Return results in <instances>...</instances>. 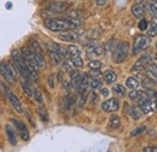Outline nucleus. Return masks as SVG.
I'll return each instance as SVG.
<instances>
[{
    "label": "nucleus",
    "mask_w": 157,
    "mask_h": 152,
    "mask_svg": "<svg viewBox=\"0 0 157 152\" xmlns=\"http://www.w3.org/2000/svg\"><path fill=\"white\" fill-rule=\"evenodd\" d=\"M151 1H155V2H157V0H151Z\"/></svg>",
    "instance_id": "49530a36"
},
{
    "label": "nucleus",
    "mask_w": 157,
    "mask_h": 152,
    "mask_svg": "<svg viewBox=\"0 0 157 152\" xmlns=\"http://www.w3.org/2000/svg\"><path fill=\"white\" fill-rule=\"evenodd\" d=\"M6 134H7V138L10 140V142L12 145H17V138H16V134L13 132V129L10 127V126H6Z\"/></svg>",
    "instance_id": "412c9836"
},
{
    "label": "nucleus",
    "mask_w": 157,
    "mask_h": 152,
    "mask_svg": "<svg viewBox=\"0 0 157 152\" xmlns=\"http://www.w3.org/2000/svg\"><path fill=\"white\" fill-rule=\"evenodd\" d=\"M29 47H30V50H32L33 52H41V53H44V52H42V48H41V46H40V44L35 39H30V40H29Z\"/></svg>",
    "instance_id": "b1692460"
},
{
    "label": "nucleus",
    "mask_w": 157,
    "mask_h": 152,
    "mask_svg": "<svg viewBox=\"0 0 157 152\" xmlns=\"http://www.w3.org/2000/svg\"><path fill=\"white\" fill-rule=\"evenodd\" d=\"M68 17L71 19H78L82 17V15H81V11H78V10H73V11L68 15Z\"/></svg>",
    "instance_id": "e433bc0d"
},
{
    "label": "nucleus",
    "mask_w": 157,
    "mask_h": 152,
    "mask_svg": "<svg viewBox=\"0 0 157 152\" xmlns=\"http://www.w3.org/2000/svg\"><path fill=\"white\" fill-rule=\"evenodd\" d=\"M6 7H7V9H11V2H7V5H6Z\"/></svg>",
    "instance_id": "a18cd8bd"
},
{
    "label": "nucleus",
    "mask_w": 157,
    "mask_h": 152,
    "mask_svg": "<svg viewBox=\"0 0 157 152\" xmlns=\"http://www.w3.org/2000/svg\"><path fill=\"white\" fill-rule=\"evenodd\" d=\"M48 86H50L51 88H53V87H55V78H53V76L52 75L48 76Z\"/></svg>",
    "instance_id": "a19ab883"
},
{
    "label": "nucleus",
    "mask_w": 157,
    "mask_h": 152,
    "mask_svg": "<svg viewBox=\"0 0 157 152\" xmlns=\"http://www.w3.org/2000/svg\"><path fill=\"white\" fill-rule=\"evenodd\" d=\"M38 114H39L41 121H44V122H48V114H47V111H46L45 108L40 106L39 109H38Z\"/></svg>",
    "instance_id": "c85d7f7f"
},
{
    "label": "nucleus",
    "mask_w": 157,
    "mask_h": 152,
    "mask_svg": "<svg viewBox=\"0 0 157 152\" xmlns=\"http://www.w3.org/2000/svg\"><path fill=\"white\" fill-rule=\"evenodd\" d=\"M70 62L73 64V66L75 68H82L83 66V60L80 56H76V57H70Z\"/></svg>",
    "instance_id": "bb28decb"
},
{
    "label": "nucleus",
    "mask_w": 157,
    "mask_h": 152,
    "mask_svg": "<svg viewBox=\"0 0 157 152\" xmlns=\"http://www.w3.org/2000/svg\"><path fill=\"white\" fill-rule=\"evenodd\" d=\"M126 86L129 89H138V87L140 86V81H139V78L136 77V76H129L126 80Z\"/></svg>",
    "instance_id": "4468645a"
},
{
    "label": "nucleus",
    "mask_w": 157,
    "mask_h": 152,
    "mask_svg": "<svg viewBox=\"0 0 157 152\" xmlns=\"http://www.w3.org/2000/svg\"><path fill=\"white\" fill-rule=\"evenodd\" d=\"M103 77H104V80H105V82L109 83V85L114 83V82L117 80V75H116V73H115L113 69H108V70L104 73Z\"/></svg>",
    "instance_id": "ddd939ff"
},
{
    "label": "nucleus",
    "mask_w": 157,
    "mask_h": 152,
    "mask_svg": "<svg viewBox=\"0 0 157 152\" xmlns=\"http://www.w3.org/2000/svg\"><path fill=\"white\" fill-rule=\"evenodd\" d=\"M143 151L144 152H157V147L156 146H147V147H145Z\"/></svg>",
    "instance_id": "58836bf2"
},
{
    "label": "nucleus",
    "mask_w": 157,
    "mask_h": 152,
    "mask_svg": "<svg viewBox=\"0 0 157 152\" xmlns=\"http://www.w3.org/2000/svg\"><path fill=\"white\" fill-rule=\"evenodd\" d=\"M46 47H47V53H48V56H50V58H51L52 63H53L55 65L59 66V65H60V63H62V60H63V58L60 57L58 53L53 50V47H52V45H51V44H47V45H46Z\"/></svg>",
    "instance_id": "f8f14e48"
},
{
    "label": "nucleus",
    "mask_w": 157,
    "mask_h": 152,
    "mask_svg": "<svg viewBox=\"0 0 157 152\" xmlns=\"http://www.w3.org/2000/svg\"><path fill=\"white\" fill-rule=\"evenodd\" d=\"M128 52H129V44L126 42V41L118 42L116 45V47L114 48V51H113V60H114V63L120 64V63L124 62L127 56H128Z\"/></svg>",
    "instance_id": "f03ea898"
},
{
    "label": "nucleus",
    "mask_w": 157,
    "mask_h": 152,
    "mask_svg": "<svg viewBox=\"0 0 157 152\" xmlns=\"http://www.w3.org/2000/svg\"><path fill=\"white\" fill-rule=\"evenodd\" d=\"M64 103H65V111H70L75 104V99L73 95H67L65 99H64Z\"/></svg>",
    "instance_id": "5701e85b"
},
{
    "label": "nucleus",
    "mask_w": 157,
    "mask_h": 152,
    "mask_svg": "<svg viewBox=\"0 0 157 152\" xmlns=\"http://www.w3.org/2000/svg\"><path fill=\"white\" fill-rule=\"evenodd\" d=\"M88 68L90 69H100L101 68V63L98 59H91L88 62Z\"/></svg>",
    "instance_id": "7c9ffc66"
},
{
    "label": "nucleus",
    "mask_w": 157,
    "mask_h": 152,
    "mask_svg": "<svg viewBox=\"0 0 157 152\" xmlns=\"http://www.w3.org/2000/svg\"><path fill=\"white\" fill-rule=\"evenodd\" d=\"M150 42H151L150 36H146V35H138V36H136L134 41H133L132 55L136 56L138 53H140L141 51L146 50L150 46Z\"/></svg>",
    "instance_id": "7ed1b4c3"
},
{
    "label": "nucleus",
    "mask_w": 157,
    "mask_h": 152,
    "mask_svg": "<svg viewBox=\"0 0 157 152\" xmlns=\"http://www.w3.org/2000/svg\"><path fill=\"white\" fill-rule=\"evenodd\" d=\"M80 23L71 18H47L45 21V27L51 32H65V30H75L80 28Z\"/></svg>",
    "instance_id": "f257e3e1"
},
{
    "label": "nucleus",
    "mask_w": 157,
    "mask_h": 152,
    "mask_svg": "<svg viewBox=\"0 0 157 152\" xmlns=\"http://www.w3.org/2000/svg\"><path fill=\"white\" fill-rule=\"evenodd\" d=\"M58 39L65 42H70V41H75L81 39V35L78 33H75L74 30H65L62 34H58Z\"/></svg>",
    "instance_id": "9b49d317"
},
{
    "label": "nucleus",
    "mask_w": 157,
    "mask_h": 152,
    "mask_svg": "<svg viewBox=\"0 0 157 152\" xmlns=\"http://www.w3.org/2000/svg\"><path fill=\"white\" fill-rule=\"evenodd\" d=\"M149 24H150L149 36H150V38H155L157 35V17H154L152 21H151Z\"/></svg>",
    "instance_id": "aec40b11"
},
{
    "label": "nucleus",
    "mask_w": 157,
    "mask_h": 152,
    "mask_svg": "<svg viewBox=\"0 0 157 152\" xmlns=\"http://www.w3.org/2000/svg\"><path fill=\"white\" fill-rule=\"evenodd\" d=\"M109 126L113 129H118L121 127V118L117 115H111L110 118H109Z\"/></svg>",
    "instance_id": "6ab92c4d"
},
{
    "label": "nucleus",
    "mask_w": 157,
    "mask_h": 152,
    "mask_svg": "<svg viewBox=\"0 0 157 152\" xmlns=\"http://www.w3.org/2000/svg\"><path fill=\"white\" fill-rule=\"evenodd\" d=\"M126 112L129 115L133 120H139V118L141 117V112H140V110H138V109L133 108V106H129L128 104L126 105Z\"/></svg>",
    "instance_id": "a211bd4d"
},
{
    "label": "nucleus",
    "mask_w": 157,
    "mask_h": 152,
    "mask_svg": "<svg viewBox=\"0 0 157 152\" xmlns=\"http://www.w3.org/2000/svg\"><path fill=\"white\" fill-rule=\"evenodd\" d=\"M1 87H2V89H4V93H5V95H6L9 103H10L11 106L13 108V110H16L18 114H22V112H23V108H22V104H21L18 97L15 94V93H13L6 85H2Z\"/></svg>",
    "instance_id": "20e7f679"
},
{
    "label": "nucleus",
    "mask_w": 157,
    "mask_h": 152,
    "mask_svg": "<svg viewBox=\"0 0 157 152\" xmlns=\"http://www.w3.org/2000/svg\"><path fill=\"white\" fill-rule=\"evenodd\" d=\"M100 69H91V71L88 73V75L91 78H99V80H101V73L99 71Z\"/></svg>",
    "instance_id": "473e14b6"
},
{
    "label": "nucleus",
    "mask_w": 157,
    "mask_h": 152,
    "mask_svg": "<svg viewBox=\"0 0 157 152\" xmlns=\"http://www.w3.org/2000/svg\"><path fill=\"white\" fill-rule=\"evenodd\" d=\"M11 122H12V124L15 126V128L18 131L21 138H22L24 141H28V140H29V132H28V129H27V126H25L21 120H18V118H11Z\"/></svg>",
    "instance_id": "6e6552de"
},
{
    "label": "nucleus",
    "mask_w": 157,
    "mask_h": 152,
    "mask_svg": "<svg viewBox=\"0 0 157 152\" xmlns=\"http://www.w3.org/2000/svg\"><path fill=\"white\" fill-rule=\"evenodd\" d=\"M138 108L140 109V111L145 115L154 114L157 110V105L154 99H149V100H139L138 103Z\"/></svg>",
    "instance_id": "0eeeda50"
},
{
    "label": "nucleus",
    "mask_w": 157,
    "mask_h": 152,
    "mask_svg": "<svg viewBox=\"0 0 157 152\" xmlns=\"http://www.w3.org/2000/svg\"><path fill=\"white\" fill-rule=\"evenodd\" d=\"M132 15L138 19H141L144 18V15H145V9L143 7V6H140V5H138L136 4L133 7H132Z\"/></svg>",
    "instance_id": "f3484780"
},
{
    "label": "nucleus",
    "mask_w": 157,
    "mask_h": 152,
    "mask_svg": "<svg viewBox=\"0 0 157 152\" xmlns=\"http://www.w3.org/2000/svg\"><path fill=\"white\" fill-rule=\"evenodd\" d=\"M139 95H140V91H138V89H131V92L128 93V97L131 100H139Z\"/></svg>",
    "instance_id": "c9c22d12"
},
{
    "label": "nucleus",
    "mask_w": 157,
    "mask_h": 152,
    "mask_svg": "<svg viewBox=\"0 0 157 152\" xmlns=\"http://www.w3.org/2000/svg\"><path fill=\"white\" fill-rule=\"evenodd\" d=\"M100 94L103 97H108L109 95V89L108 88H100Z\"/></svg>",
    "instance_id": "79ce46f5"
},
{
    "label": "nucleus",
    "mask_w": 157,
    "mask_h": 152,
    "mask_svg": "<svg viewBox=\"0 0 157 152\" xmlns=\"http://www.w3.org/2000/svg\"><path fill=\"white\" fill-rule=\"evenodd\" d=\"M145 131H146V127H145V126H140V127H137L136 129H133V131L131 132V135H132V136H137V135L143 134Z\"/></svg>",
    "instance_id": "f704fd0d"
},
{
    "label": "nucleus",
    "mask_w": 157,
    "mask_h": 152,
    "mask_svg": "<svg viewBox=\"0 0 157 152\" xmlns=\"http://www.w3.org/2000/svg\"><path fill=\"white\" fill-rule=\"evenodd\" d=\"M156 48H157V41H156Z\"/></svg>",
    "instance_id": "de8ad7c7"
},
{
    "label": "nucleus",
    "mask_w": 157,
    "mask_h": 152,
    "mask_svg": "<svg viewBox=\"0 0 157 152\" xmlns=\"http://www.w3.org/2000/svg\"><path fill=\"white\" fill-rule=\"evenodd\" d=\"M101 85H103V82L99 78H91L90 80V88H92V89L101 88Z\"/></svg>",
    "instance_id": "cd10ccee"
},
{
    "label": "nucleus",
    "mask_w": 157,
    "mask_h": 152,
    "mask_svg": "<svg viewBox=\"0 0 157 152\" xmlns=\"http://www.w3.org/2000/svg\"><path fill=\"white\" fill-rule=\"evenodd\" d=\"M145 11H147V13L151 17H157V2L147 1L146 5H145Z\"/></svg>",
    "instance_id": "2eb2a0df"
},
{
    "label": "nucleus",
    "mask_w": 157,
    "mask_h": 152,
    "mask_svg": "<svg viewBox=\"0 0 157 152\" xmlns=\"http://www.w3.org/2000/svg\"><path fill=\"white\" fill-rule=\"evenodd\" d=\"M101 55H104V47L98 45V46H96L94 50L92 51L91 57H99V56H101Z\"/></svg>",
    "instance_id": "c756f323"
},
{
    "label": "nucleus",
    "mask_w": 157,
    "mask_h": 152,
    "mask_svg": "<svg viewBox=\"0 0 157 152\" xmlns=\"http://www.w3.org/2000/svg\"><path fill=\"white\" fill-rule=\"evenodd\" d=\"M106 2H108V0H97L96 1L97 6H99V7H104L106 5Z\"/></svg>",
    "instance_id": "ea45409f"
},
{
    "label": "nucleus",
    "mask_w": 157,
    "mask_h": 152,
    "mask_svg": "<svg viewBox=\"0 0 157 152\" xmlns=\"http://www.w3.org/2000/svg\"><path fill=\"white\" fill-rule=\"evenodd\" d=\"M60 82H62L63 87H64L67 91H70V89H71V86H73L71 82H69V81H60Z\"/></svg>",
    "instance_id": "4c0bfd02"
},
{
    "label": "nucleus",
    "mask_w": 157,
    "mask_h": 152,
    "mask_svg": "<svg viewBox=\"0 0 157 152\" xmlns=\"http://www.w3.org/2000/svg\"><path fill=\"white\" fill-rule=\"evenodd\" d=\"M147 27H149V22H147L145 18H141L140 21H139V23H138V28H139V30L144 32V30L147 29Z\"/></svg>",
    "instance_id": "72a5a7b5"
},
{
    "label": "nucleus",
    "mask_w": 157,
    "mask_h": 152,
    "mask_svg": "<svg viewBox=\"0 0 157 152\" xmlns=\"http://www.w3.org/2000/svg\"><path fill=\"white\" fill-rule=\"evenodd\" d=\"M90 99L92 100V103H96V101L98 100V97L94 94V93H91V94H90Z\"/></svg>",
    "instance_id": "37998d69"
},
{
    "label": "nucleus",
    "mask_w": 157,
    "mask_h": 152,
    "mask_svg": "<svg viewBox=\"0 0 157 152\" xmlns=\"http://www.w3.org/2000/svg\"><path fill=\"white\" fill-rule=\"evenodd\" d=\"M113 92L115 93V94L120 95V97H124V95L127 94L126 93V88L122 86V85H114V87H113Z\"/></svg>",
    "instance_id": "393cba45"
},
{
    "label": "nucleus",
    "mask_w": 157,
    "mask_h": 152,
    "mask_svg": "<svg viewBox=\"0 0 157 152\" xmlns=\"http://www.w3.org/2000/svg\"><path fill=\"white\" fill-rule=\"evenodd\" d=\"M151 62H152V56L145 53V55H143V56L133 64V66H132L131 70L134 71V73H141V71L145 70V68H146Z\"/></svg>",
    "instance_id": "423d86ee"
},
{
    "label": "nucleus",
    "mask_w": 157,
    "mask_h": 152,
    "mask_svg": "<svg viewBox=\"0 0 157 152\" xmlns=\"http://www.w3.org/2000/svg\"><path fill=\"white\" fill-rule=\"evenodd\" d=\"M0 74L10 85L16 82V73H15L12 65L7 64L6 62H0Z\"/></svg>",
    "instance_id": "39448f33"
},
{
    "label": "nucleus",
    "mask_w": 157,
    "mask_h": 152,
    "mask_svg": "<svg viewBox=\"0 0 157 152\" xmlns=\"http://www.w3.org/2000/svg\"><path fill=\"white\" fill-rule=\"evenodd\" d=\"M52 45V47H53V50L58 53L59 56L62 58H69V52H68V48H65L64 46H62V45H58V44H51Z\"/></svg>",
    "instance_id": "dca6fc26"
},
{
    "label": "nucleus",
    "mask_w": 157,
    "mask_h": 152,
    "mask_svg": "<svg viewBox=\"0 0 157 152\" xmlns=\"http://www.w3.org/2000/svg\"><path fill=\"white\" fill-rule=\"evenodd\" d=\"M47 9L53 11V12H56L58 15V13L65 12L69 9V4L64 2V1H52V2L47 4Z\"/></svg>",
    "instance_id": "9d476101"
},
{
    "label": "nucleus",
    "mask_w": 157,
    "mask_h": 152,
    "mask_svg": "<svg viewBox=\"0 0 157 152\" xmlns=\"http://www.w3.org/2000/svg\"><path fill=\"white\" fill-rule=\"evenodd\" d=\"M32 91H33V97H34V99H35L39 104H42V103H44V98H42V95H41L39 89L35 88V87L32 85Z\"/></svg>",
    "instance_id": "a878e982"
},
{
    "label": "nucleus",
    "mask_w": 157,
    "mask_h": 152,
    "mask_svg": "<svg viewBox=\"0 0 157 152\" xmlns=\"http://www.w3.org/2000/svg\"><path fill=\"white\" fill-rule=\"evenodd\" d=\"M116 46H115V40H109L108 42H106V45H105V47H104V52H113L114 51V48H115Z\"/></svg>",
    "instance_id": "2f4dec72"
},
{
    "label": "nucleus",
    "mask_w": 157,
    "mask_h": 152,
    "mask_svg": "<svg viewBox=\"0 0 157 152\" xmlns=\"http://www.w3.org/2000/svg\"><path fill=\"white\" fill-rule=\"evenodd\" d=\"M67 48H68V52H69V56L70 57H76V56L81 55V50H80V47L76 46V45H69Z\"/></svg>",
    "instance_id": "4be33fe9"
},
{
    "label": "nucleus",
    "mask_w": 157,
    "mask_h": 152,
    "mask_svg": "<svg viewBox=\"0 0 157 152\" xmlns=\"http://www.w3.org/2000/svg\"><path fill=\"white\" fill-rule=\"evenodd\" d=\"M118 109H120V101L116 98H111L101 103V110L105 112H116Z\"/></svg>",
    "instance_id": "1a4fd4ad"
},
{
    "label": "nucleus",
    "mask_w": 157,
    "mask_h": 152,
    "mask_svg": "<svg viewBox=\"0 0 157 152\" xmlns=\"http://www.w3.org/2000/svg\"><path fill=\"white\" fill-rule=\"evenodd\" d=\"M25 115H27V117H28V120H29L30 124H32V126H34V122H33V120H32V117H30V115H29V112H25Z\"/></svg>",
    "instance_id": "c03bdc74"
}]
</instances>
